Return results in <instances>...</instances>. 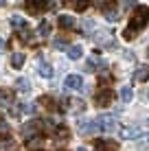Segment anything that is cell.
<instances>
[{"mask_svg": "<svg viewBox=\"0 0 149 151\" xmlns=\"http://www.w3.org/2000/svg\"><path fill=\"white\" fill-rule=\"evenodd\" d=\"M147 22H149V7L138 4V7L134 9V13H132V20H130V24H127L123 37H125V40H134L138 35V31H143L147 27Z\"/></svg>", "mask_w": 149, "mask_h": 151, "instance_id": "cell-1", "label": "cell"}, {"mask_svg": "<svg viewBox=\"0 0 149 151\" xmlns=\"http://www.w3.org/2000/svg\"><path fill=\"white\" fill-rule=\"evenodd\" d=\"M94 125L99 132H114L116 127V118L112 116V114H101V116L94 118Z\"/></svg>", "mask_w": 149, "mask_h": 151, "instance_id": "cell-2", "label": "cell"}, {"mask_svg": "<svg viewBox=\"0 0 149 151\" xmlns=\"http://www.w3.org/2000/svg\"><path fill=\"white\" fill-rule=\"evenodd\" d=\"M24 9H27L29 15H42L48 9V0H27Z\"/></svg>", "mask_w": 149, "mask_h": 151, "instance_id": "cell-3", "label": "cell"}, {"mask_svg": "<svg viewBox=\"0 0 149 151\" xmlns=\"http://www.w3.org/2000/svg\"><path fill=\"white\" fill-rule=\"evenodd\" d=\"M112 101H114V92L107 90V88H103V90H99V92L94 94V103H96L99 107H107Z\"/></svg>", "mask_w": 149, "mask_h": 151, "instance_id": "cell-4", "label": "cell"}, {"mask_svg": "<svg viewBox=\"0 0 149 151\" xmlns=\"http://www.w3.org/2000/svg\"><path fill=\"white\" fill-rule=\"evenodd\" d=\"M64 86L68 88V90H81L83 88V79H81V75H68L64 81Z\"/></svg>", "mask_w": 149, "mask_h": 151, "instance_id": "cell-5", "label": "cell"}, {"mask_svg": "<svg viewBox=\"0 0 149 151\" xmlns=\"http://www.w3.org/2000/svg\"><path fill=\"white\" fill-rule=\"evenodd\" d=\"M37 75L44 77V79H50V77H53V66H50L48 61H44V59H37Z\"/></svg>", "mask_w": 149, "mask_h": 151, "instance_id": "cell-6", "label": "cell"}, {"mask_svg": "<svg viewBox=\"0 0 149 151\" xmlns=\"http://www.w3.org/2000/svg\"><path fill=\"white\" fill-rule=\"evenodd\" d=\"M105 61L103 59H99V57H90L88 61H86V70L88 72H94V70H101V68H105Z\"/></svg>", "mask_w": 149, "mask_h": 151, "instance_id": "cell-7", "label": "cell"}, {"mask_svg": "<svg viewBox=\"0 0 149 151\" xmlns=\"http://www.w3.org/2000/svg\"><path fill=\"white\" fill-rule=\"evenodd\" d=\"M121 138H125V140L140 138V129L138 127H121Z\"/></svg>", "mask_w": 149, "mask_h": 151, "instance_id": "cell-8", "label": "cell"}, {"mask_svg": "<svg viewBox=\"0 0 149 151\" xmlns=\"http://www.w3.org/2000/svg\"><path fill=\"white\" fill-rule=\"evenodd\" d=\"M57 24H59V27L61 29H75V18H73V15H59V18H57Z\"/></svg>", "mask_w": 149, "mask_h": 151, "instance_id": "cell-9", "label": "cell"}, {"mask_svg": "<svg viewBox=\"0 0 149 151\" xmlns=\"http://www.w3.org/2000/svg\"><path fill=\"white\" fill-rule=\"evenodd\" d=\"M94 145H96V149H101V151H116V147H119L114 140H96Z\"/></svg>", "mask_w": 149, "mask_h": 151, "instance_id": "cell-10", "label": "cell"}, {"mask_svg": "<svg viewBox=\"0 0 149 151\" xmlns=\"http://www.w3.org/2000/svg\"><path fill=\"white\" fill-rule=\"evenodd\" d=\"M66 2H68L70 4V7H73L75 9V11H86V9H88L90 7V0H66Z\"/></svg>", "mask_w": 149, "mask_h": 151, "instance_id": "cell-11", "label": "cell"}, {"mask_svg": "<svg viewBox=\"0 0 149 151\" xmlns=\"http://www.w3.org/2000/svg\"><path fill=\"white\" fill-rule=\"evenodd\" d=\"M53 134H55V138H57V140H64V142L70 138V132H68V127H66V125H57Z\"/></svg>", "mask_w": 149, "mask_h": 151, "instance_id": "cell-12", "label": "cell"}, {"mask_svg": "<svg viewBox=\"0 0 149 151\" xmlns=\"http://www.w3.org/2000/svg\"><path fill=\"white\" fill-rule=\"evenodd\" d=\"M37 103H40V105H44L46 110H50V112L59 110V105H57V103H55V99H53V96H42V99H40Z\"/></svg>", "mask_w": 149, "mask_h": 151, "instance_id": "cell-13", "label": "cell"}, {"mask_svg": "<svg viewBox=\"0 0 149 151\" xmlns=\"http://www.w3.org/2000/svg\"><path fill=\"white\" fill-rule=\"evenodd\" d=\"M42 145H44V138H42V136H33V138H29V140H27V147H29L31 151L42 149Z\"/></svg>", "mask_w": 149, "mask_h": 151, "instance_id": "cell-14", "label": "cell"}, {"mask_svg": "<svg viewBox=\"0 0 149 151\" xmlns=\"http://www.w3.org/2000/svg\"><path fill=\"white\" fill-rule=\"evenodd\" d=\"M134 81H149V68L138 66L136 72H134Z\"/></svg>", "mask_w": 149, "mask_h": 151, "instance_id": "cell-15", "label": "cell"}, {"mask_svg": "<svg viewBox=\"0 0 149 151\" xmlns=\"http://www.w3.org/2000/svg\"><path fill=\"white\" fill-rule=\"evenodd\" d=\"M0 105H4V107L13 105V94L9 90H0Z\"/></svg>", "mask_w": 149, "mask_h": 151, "instance_id": "cell-16", "label": "cell"}, {"mask_svg": "<svg viewBox=\"0 0 149 151\" xmlns=\"http://www.w3.org/2000/svg\"><path fill=\"white\" fill-rule=\"evenodd\" d=\"M66 53H68V57H70L73 61H77V59H81V57H83V48H81V46H70Z\"/></svg>", "mask_w": 149, "mask_h": 151, "instance_id": "cell-17", "label": "cell"}, {"mask_svg": "<svg viewBox=\"0 0 149 151\" xmlns=\"http://www.w3.org/2000/svg\"><path fill=\"white\" fill-rule=\"evenodd\" d=\"M37 35H40V37H48V35H50V22H48V20H42V22H40Z\"/></svg>", "mask_w": 149, "mask_h": 151, "instance_id": "cell-18", "label": "cell"}, {"mask_svg": "<svg viewBox=\"0 0 149 151\" xmlns=\"http://www.w3.org/2000/svg\"><path fill=\"white\" fill-rule=\"evenodd\" d=\"M11 27L24 31V29H27V20H24L22 15H11Z\"/></svg>", "mask_w": 149, "mask_h": 151, "instance_id": "cell-19", "label": "cell"}, {"mask_svg": "<svg viewBox=\"0 0 149 151\" xmlns=\"http://www.w3.org/2000/svg\"><path fill=\"white\" fill-rule=\"evenodd\" d=\"M24 59H27L24 53H13V55H11V66H13V68H22V66H24Z\"/></svg>", "mask_w": 149, "mask_h": 151, "instance_id": "cell-20", "label": "cell"}, {"mask_svg": "<svg viewBox=\"0 0 149 151\" xmlns=\"http://www.w3.org/2000/svg\"><path fill=\"white\" fill-rule=\"evenodd\" d=\"M15 88H18V92H29V90H31V83H29V79L20 77V79L15 81Z\"/></svg>", "mask_w": 149, "mask_h": 151, "instance_id": "cell-21", "label": "cell"}, {"mask_svg": "<svg viewBox=\"0 0 149 151\" xmlns=\"http://www.w3.org/2000/svg\"><path fill=\"white\" fill-rule=\"evenodd\" d=\"M9 138V125L4 123V118L0 116V140H7Z\"/></svg>", "mask_w": 149, "mask_h": 151, "instance_id": "cell-22", "label": "cell"}, {"mask_svg": "<svg viewBox=\"0 0 149 151\" xmlns=\"http://www.w3.org/2000/svg\"><path fill=\"white\" fill-rule=\"evenodd\" d=\"M132 96H134V92H132V88H130V86H125V88H123V90H121V99H123V101H125V103H130V101H132Z\"/></svg>", "mask_w": 149, "mask_h": 151, "instance_id": "cell-23", "label": "cell"}, {"mask_svg": "<svg viewBox=\"0 0 149 151\" xmlns=\"http://www.w3.org/2000/svg\"><path fill=\"white\" fill-rule=\"evenodd\" d=\"M20 114H35V105H33V103H24V105H20Z\"/></svg>", "mask_w": 149, "mask_h": 151, "instance_id": "cell-24", "label": "cell"}, {"mask_svg": "<svg viewBox=\"0 0 149 151\" xmlns=\"http://www.w3.org/2000/svg\"><path fill=\"white\" fill-rule=\"evenodd\" d=\"M53 46H55V48H70V46H68V42H66V40H61V37L55 40V42H53Z\"/></svg>", "mask_w": 149, "mask_h": 151, "instance_id": "cell-25", "label": "cell"}, {"mask_svg": "<svg viewBox=\"0 0 149 151\" xmlns=\"http://www.w3.org/2000/svg\"><path fill=\"white\" fill-rule=\"evenodd\" d=\"M105 18L110 20V22H116V20H119V15H116V9H110V11H105Z\"/></svg>", "mask_w": 149, "mask_h": 151, "instance_id": "cell-26", "label": "cell"}, {"mask_svg": "<svg viewBox=\"0 0 149 151\" xmlns=\"http://www.w3.org/2000/svg\"><path fill=\"white\" fill-rule=\"evenodd\" d=\"M140 151H149V136H140Z\"/></svg>", "mask_w": 149, "mask_h": 151, "instance_id": "cell-27", "label": "cell"}, {"mask_svg": "<svg viewBox=\"0 0 149 151\" xmlns=\"http://www.w3.org/2000/svg\"><path fill=\"white\" fill-rule=\"evenodd\" d=\"M110 4H114V0H99V7L103 11H110Z\"/></svg>", "mask_w": 149, "mask_h": 151, "instance_id": "cell-28", "label": "cell"}, {"mask_svg": "<svg viewBox=\"0 0 149 151\" xmlns=\"http://www.w3.org/2000/svg\"><path fill=\"white\" fill-rule=\"evenodd\" d=\"M20 40H24V42H31V40H33V37H31V31H29V29L20 31Z\"/></svg>", "mask_w": 149, "mask_h": 151, "instance_id": "cell-29", "label": "cell"}, {"mask_svg": "<svg viewBox=\"0 0 149 151\" xmlns=\"http://www.w3.org/2000/svg\"><path fill=\"white\" fill-rule=\"evenodd\" d=\"M4 46H7V44H4V40L0 37V53H4Z\"/></svg>", "mask_w": 149, "mask_h": 151, "instance_id": "cell-30", "label": "cell"}, {"mask_svg": "<svg viewBox=\"0 0 149 151\" xmlns=\"http://www.w3.org/2000/svg\"><path fill=\"white\" fill-rule=\"evenodd\" d=\"M134 2H136V0H125V7L130 9V7H132V4H134Z\"/></svg>", "mask_w": 149, "mask_h": 151, "instance_id": "cell-31", "label": "cell"}, {"mask_svg": "<svg viewBox=\"0 0 149 151\" xmlns=\"http://www.w3.org/2000/svg\"><path fill=\"white\" fill-rule=\"evenodd\" d=\"M2 4H4V0H0V7H2Z\"/></svg>", "mask_w": 149, "mask_h": 151, "instance_id": "cell-32", "label": "cell"}, {"mask_svg": "<svg viewBox=\"0 0 149 151\" xmlns=\"http://www.w3.org/2000/svg\"><path fill=\"white\" fill-rule=\"evenodd\" d=\"M147 57H149V46H147Z\"/></svg>", "mask_w": 149, "mask_h": 151, "instance_id": "cell-33", "label": "cell"}, {"mask_svg": "<svg viewBox=\"0 0 149 151\" xmlns=\"http://www.w3.org/2000/svg\"><path fill=\"white\" fill-rule=\"evenodd\" d=\"M79 151H86V149H79Z\"/></svg>", "mask_w": 149, "mask_h": 151, "instance_id": "cell-34", "label": "cell"}]
</instances>
